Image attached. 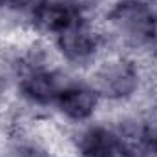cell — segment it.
<instances>
[{
    "instance_id": "cell-1",
    "label": "cell",
    "mask_w": 157,
    "mask_h": 157,
    "mask_svg": "<svg viewBox=\"0 0 157 157\" xmlns=\"http://www.w3.org/2000/svg\"><path fill=\"white\" fill-rule=\"evenodd\" d=\"M106 26L128 48H148L157 33V11L148 0H117L106 11Z\"/></svg>"
},
{
    "instance_id": "cell-2",
    "label": "cell",
    "mask_w": 157,
    "mask_h": 157,
    "mask_svg": "<svg viewBox=\"0 0 157 157\" xmlns=\"http://www.w3.org/2000/svg\"><path fill=\"white\" fill-rule=\"evenodd\" d=\"M141 82V64L130 55L113 53L93 66L88 84L97 91L101 99L110 102H128L137 95Z\"/></svg>"
},
{
    "instance_id": "cell-3",
    "label": "cell",
    "mask_w": 157,
    "mask_h": 157,
    "mask_svg": "<svg viewBox=\"0 0 157 157\" xmlns=\"http://www.w3.org/2000/svg\"><path fill=\"white\" fill-rule=\"evenodd\" d=\"M102 44L104 33L93 28V24L84 17L55 37L57 53L66 62L75 66L93 64L97 60V55L101 53Z\"/></svg>"
},
{
    "instance_id": "cell-4",
    "label": "cell",
    "mask_w": 157,
    "mask_h": 157,
    "mask_svg": "<svg viewBox=\"0 0 157 157\" xmlns=\"http://www.w3.org/2000/svg\"><path fill=\"white\" fill-rule=\"evenodd\" d=\"M66 84L64 75L53 68L24 66L18 70V93L33 106L55 104Z\"/></svg>"
},
{
    "instance_id": "cell-5",
    "label": "cell",
    "mask_w": 157,
    "mask_h": 157,
    "mask_svg": "<svg viewBox=\"0 0 157 157\" xmlns=\"http://www.w3.org/2000/svg\"><path fill=\"white\" fill-rule=\"evenodd\" d=\"M101 97L97 91L84 82H68L60 91L55 106L59 113L71 122H84L95 115Z\"/></svg>"
},
{
    "instance_id": "cell-6",
    "label": "cell",
    "mask_w": 157,
    "mask_h": 157,
    "mask_svg": "<svg viewBox=\"0 0 157 157\" xmlns=\"http://www.w3.org/2000/svg\"><path fill=\"white\" fill-rule=\"evenodd\" d=\"M82 18V11L66 0H46L31 15V28L39 35L57 37L60 31Z\"/></svg>"
},
{
    "instance_id": "cell-7",
    "label": "cell",
    "mask_w": 157,
    "mask_h": 157,
    "mask_svg": "<svg viewBox=\"0 0 157 157\" xmlns=\"http://www.w3.org/2000/svg\"><path fill=\"white\" fill-rule=\"evenodd\" d=\"M78 157H122L115 128L106 124H91L78 133L75 141Z\"/></svg>"
},
{
    "instance_id": "cell-8",
    "label": "cell",
    "mask_w": 157,
    "mask_h": 157,
    "mask_svg": "<svg viewBox=\"0 0 157 157\" xmlns=\"http://www.w3.org/2000/svg\"><path fill=\"white\" fill-rule=\"evenodd\" d=\"M141 133L146 154L157 155V108L148 110V113L141 119Z\"/></svg>"
},
{
    "instance_id": "cell-9",
    "label": "cell",
    "mask_w": 157,
    "mask_h": 157,
    "mask_svg": "<svg viewBox=\"0 0 157 157\" xmlns=\"http://www.w3.org/2000/svg\"><path fill=\"white\" fill-rule=\"evenodd\" d=\"M46 0H0V9L6 13H22L33 15Z\"/></svg>"
},
{
    "instance_id": "cell-10",
    "label": "cell",
    "mask_w": 157,
    "mask_h": 157,
    "mask_svg": "<svg viewBox=\"0 0 157 157\" xmlns=\"http://www.w3.org/2000/svg\"><path fill=\"white\" fill-rule=\"evenodd\" d=\"M6 91H7V80H6V75H4V71H0V101L4 99Z\"/></svg>"
}]
</instances>
